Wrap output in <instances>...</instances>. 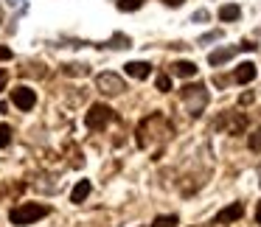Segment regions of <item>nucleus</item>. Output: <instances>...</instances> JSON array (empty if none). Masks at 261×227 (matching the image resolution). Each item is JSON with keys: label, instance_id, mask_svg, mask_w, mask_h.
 <instances>
[{"label": "nucleus", "instance_id": "24", "mask_svg": "<svg viewBox=\"0 0 261 227\" xmlns=\"http://www.w3.org/2000/svg\"><path fill=\"white\" fill-rule=\"evenodd\" d=\"M166 6H171V9H177V6H182V3H186V0H163Z\"/></svg>", "mask_w": 261, "mask_h": 227}, {"label": "nucleus", "instance_id": "17", "mask_svg": "<svg viewBox=\"0 0 261 227\" xmlns=\"http://www.w3.org/2000/svg\"><path fill=\"white\" fill-rule=\"evenodd\" d=\"M247 143H250L253 152H261V126H258V129H253V135L247 137Z\"/></svg>", "mask_w": 261, "mask_h": 227}, {"label": "nucleus", "instance_id": "9", "mask_svg": "<svg viewBox=\"0 0 261 227\" xmlns=\"http://www.w3.org/2000/svg\"><path fill=\"white\" fill-rule=\"evenodd\" d=\"M253 79H255V65L253 62H242L236 68V81L239 84H250Z\"/></svg>", "mask_w": 261, "mask_h": 227}, {"label": "nucleus", "instance_id": "25", "mask_svg": "<svg viewBox=\"0 0 261 227\" xmlns=\"http://www.w3.org/2000/svg\"><path fill=\"white\" fill-rule=\"evenodd\" d=\"M194 20H199V23H202V20H208V12H197V14H194Z\"/></svg>", "mask_w": 261, "mask_h": 227}, {"label": "nucleus", "instance_id": "10", "mask_svg": "<svg viewBox=\"0 0 261 227\" xmlns=\"http://www.w3.org/2000/svg\"><path fill=\"white\" fill-rule=\"evenodd\" d=\"M149 73H152L149 62H129L126 65V76H132V79H149Z\"/></svg>", "mask_w": 261, "mask_h": 227}, {"label": "nucleus", "instance_id": "19", "mask_svg": "<svg viewBox=\"0 0 261 227\" xmlns=\"http://www.w3.org/2000/svg\"><path fill=\"white\" fill-rule=\"evenodd\" d=\"M110 48H129V37H124V34H115L113 40L107 42Z\"/></svg>", "mask_w": 261, "mask_h": 227}, {"label": "nucleus", "instance_id": "11", "mask_svg": "<svg viewBox=\"0 0 261 227\" xmlns=\"http://www.w3.org/2000/svg\"><path fill=\"white\" fill-rule=\"evenodd\" d=\"M87 196H90V182H87V180L76 182V188H73V191H70V202L82 205V202H85Z\"/></svg>", "mask_w": 261, "mask_h": 227}, {"label": "nucleus", "instance_id": "20", "mask_svg": "<svg viewBox=\"0 0 261 227\" xmlns=\"http://www.w3.org/2000/svg\"><path fill=\"white\" fill-rule=\"evenodd\" d=\"M158 90L160 93H169L171 90V79H169V76H163V73L158 76Z\"/></svg>", "mask_w": 261, "mask_h": 227}, {"label": "nucleus", "instance_id": "23", "mask_svg": "<svg viewBox=\"0 0 261 227\" xmlns=\"http://www.w3.org/2000/svg\"><path fill=\"white\" fill-rule=\"evenodd\" d=\"M6 81H9V73L6 70H0V93L6 90Z\"/></svg>", "mask_w": 261, "mask_h": 227}, {"label": "nucleus", "instance_id": "3", "mask_svg": "<svg viewBox=\"0 0 261 227\" xmlns=\"http://www.w3.org/2000/svg\"><path fill=\"white\" fill-rule=\"evenodd\" d=\"M113 118H115V112L107 107V104H93L90 112L85 115V124H87V129L98 132V129H104V126H107Z\"/></svg>", "mask_w": 261, "mask_h": 227}, {"label": "nucleus", "instance_id": "18", "mask_svg": "<svg viewBox=\"0 0 261 227\" xmlns=\"http://www.w3.org/2000/svg\"><path fill=\"white\" fill-rule=\"evenodd\" d=\"M65 73H68V76H87L90 70H87V65H68Z\"/></svg>", "mask_w": 261, "mask_h": 227}, {"label": "nucleus", "instance_id": "22", "mask_svg": "<svg viewBox=\"0 0 261 227\" xmlns=\"http://www.w3.org/2000/svg\"><path fill=\"white\" fill-rule=\"evenodd\" d=\"M6 59H12V51L6 45H0V62H6Z\"/></svg>", "mask_w": 261, "mask_h": 227}, {"label": "nucleus", "instance_id": "13", "mask_svg": "<svg viewBox=\"0 0 261 227\" xmlns=\"http://www.w3.org/2000/svg\"><path fill=\"white\" fill-rule=\"evenodd\" d=\"M225 126L233 132V135H239V132H242L244 126H247V121H244L242 115H233V118H230V124H219V129H225Z\"/></svg>", "mask_w": 261, "mask_h": 227}, {"label": "nucleus", "instance_id": "27", "mask_svg": "<svg viewBox=\"0 0 261 227\" xmlns=\"http://www.w3.org/2000/svg\"><path fill=\"white\" fill-rule=\"evenodd\" d=\"M0 23H3V12H0Z\"/></svg>", "mask_w": 261, "mask_h": 227}, {"label": "nucleus", "instance_id": "14", "mask_svg": "<svg viewBox=\"0 0 261 227\" xmlns=\"http://www.w3.org/2000/svg\"><path fill=\"white\" fill-rule=\"evenodd\" d=\"M141 6H143V0H118L121 12H138Z\"/></svg>", "mask_w": 261, "mask_h": 227}, {"label": "nucleus", "instance_id": "26", "mask_svg": "<svg viewBox=\"0 0 261 227\" xmlns=\"http://www.w3.org/2000/svg\"><path fill=\"white\" fill-rule=\"evenodd\" d=\"M255 219H258V224H261V202H258V210H255Z\"/></svg>", "mask_w": 261, "mask_h": 227}, {"label": "nucleus", "instance_id": "21", "mask_svg": "<svg viewBox=\"0 0 261 227\" xmlns=\"http://www.w3.org/2000/svg\"><path fill=\"white\" fill-rule=\"evenodd\" d=\"M214 40H222V31H211V34L199 37V42H214Z\"/></svg>", "mask_w": 261, "mask_h": 227}, {"label": "nucleus", "instance_id": "4", "mask_svg": "<svg viewBox=\"0 0 261 227\" xmlns=\"http://www.w3.org/2000/svg\"><path fill=\"white\" fill-rule=\"evenodd\" d=\"M96 87H98V93H104V96H121V93L126 90L124 79L115 76V73H98L96 76Z\"/></svg>", "mask_w": 261, "mask_h": 227}, {"label": "nucleus", "instance_id": "15", "mask_svg": "<svg viewBox=\"0 0 261 227\" xmlns=\"http://www.w3.org/2000/svg\"><path fill=\"white\" fill-rule=\"evenodd\" d=\"M152 227H177V216H158Z\"/></svg>", "mask_w": 261, "mask_h": 227}, {"label": "nucleus", "instance_id": "6", "mask_svg": "<svg viewBox=\"0 0 261 227\" xmlns=\"http://www.w3.org/2000/svg\"><path fill=\"white\" fill-rule=\"evenodd\" d=\"M244 216V205L242 202H233V205H227L225 210H219L216 213V224H227V221H239Z\"/></svg>", "mask_w": 261, "mask_h": 227}, {"label": "nucleus", "instance_id": "5", "mask_svg": "<svg viewBox=\"0 0 261 227\" xmlns=\"http://www.w3.org/2000/svg\"><path fill=\"white\" fill-rule=\"evenodd\" d=\"M12 101L17 109H23V112H29V109H34L37 104V93L31 90V87H14L12 90Z\"/></svg>", "mask_w": 261, "mask_h": 227}, {"label": "nucleus", "instance_id": "2", "mask_svg": "<svg viewBox=\"0 0 261 227\" xmlns=\"http://www.w3.org/2000/svg\"><path fill=\"white\" fill-rule=\"evenodd\" d=\"M182 101L188 104V112L194 115V118H199L202 115V109L208 107V90H205V84H186L182 87Z\"/></svg>", "mask_w": 261, "mask_h": 227}, {"label": "nucleus", "instance_id": "1", "mask_svg": "<svg viewBox=\"0 0 261 227\" xmlns=\"http://www.w3.org/2000/svg\"><path fill=\"white\" fill-rule=\"evenodd\" d=\"M51 213L48 210V205H37V202H23L17 205V208H12V213H9V221L17 227H25V224H34V221L45 219V216Z\"/></svg>", "mask_w": 261, "mask_h": 227}, {"label": "nucleus", "instance_id": "8", "mask_svg": "<svg viewBox=\"0 0 261 227\" xmlns=\"http://www.w3.org/2000/svg\"><path fill=\"white\" fill-rule=\"evenodd\" d=\"M233 53H236V48H219V51L208 53V62L214 65V68H222L225 62H230V59H233Z\"/></svg>", "mask_w": 261, "mask_h": 227}, {"label": "nucleus", "instance_id": "12", "mask_svg": "<svg viewBox=\"0 0 261 227\" xmlns=\"http://www.w3.org/2000/svg\"><path fill=\"white\" fill-rule=\"evenodd\" d=\"M239 6L236 3H227V6H222L219 9V20H225V23H233V20H239Z\"/></svg>", "mask_w": 261, "mask_h": 227}, {"label": "nucleus", "instance_id": "7", "mask_svg": "<svg viewBox=\"0 0 261 227\" xmlns=\"http://www.w3.org/2000/svg\"><path fill=\"white\" fill-rule=\"evenodd\" d=\"M171 73L180 76V79H191V76H197V65H194V62H186V59H180V62L171 65Z\"/></svg>", "mask_w": 261, "mask_h": 227}, {"label": "nucleus", "instance_id": "16", "mask_svg": "<svg viewBox=\"0 0 261 227\" xmlns=\"http://www.w3.org/2000/svg\"><path fill=\"white\" fill-rule=\"evenodd\" d=\"M9 143H12V126H9V124H0V146L6 149Z\"/></svg>", "mask_w": 261, "mask_h": 227}]
</instances>
